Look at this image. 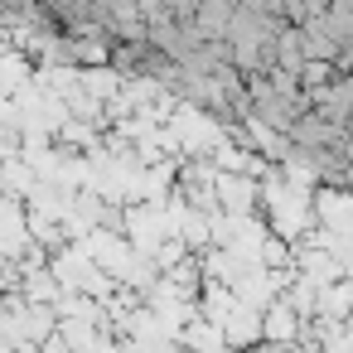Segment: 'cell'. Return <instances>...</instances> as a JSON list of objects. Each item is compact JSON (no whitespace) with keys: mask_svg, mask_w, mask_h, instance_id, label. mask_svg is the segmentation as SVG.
I'll list each match as a JSON object with an SVG mask.
<instances>
[{"mask_svg":"<svg viewBox=\"0 0 353 353\" xmlns=\"http://www.w3.org/2000/svg\"><path fill=\"white\" fill-rule=\"evenodd\" d=\"M0 184L15 189V194H30L39 184V170L25 160V155H10V160H0Z\"/></svg>","mask_w":353,"mask_h":353,"instance_id":"8992f818","label":"cell"},{"mask_svg":"<svg viewBox=\"0 0 353 353\" xmlns=\"http://www.w3.org/2000/svg\"><path fill=\"white\" fill-rule=\"evenodd\" d=\"M343 88H348V107H353V78H348V83H343Z\"/></svg>","mask_w":353,"mask_h":353,"instance_id":"7c38bea8","label":"cell"},{"mask_svg":"<svg viewBox=\"0 0 353 353\" xmlns=\"http://www.w3.org/2000/svg\"><path fill=\"white\" fill-rule=\"evenodd\" d=\"M184 339H189V343H208V348H223V343H228L223 324H218V329H203V324H194V329H189Z\"/></svg>","mask_w":353,"mask_h":353,"instance_id":"8fae6325","label":"cell"},{"mask_svg":"<svg viewBox=\"0 0 353 353\" xmlns=\"http://www.w3.org/2000/svg\"><path fill=\"white\" fill-rule=\"evenodd\" d=\"M126 237H131V247L136 252H160V242L165 237H174V228H170V213H160V203H136L131 213H126Z\"/></svg>","mask_w":353,"mask_h":353,"instance_id":"6da1fadb","label":"cell"},{"mask_svg":"<svg viewBox=\"0 0 353 353\" xmlns=\"http://www.w3.org/2000/svg\"><path fill=\"white\" fill-rule=\"evenodd\" d=\"M261 319H266V339H300V310L290 305V300H271L266 310H261Z\"/></svg>","mask_w":353,"mask_h":353,"instance_id":"5b68a950","label":"cell"},{"mask_svg":"<svg viewBox=\"0 0 353 353\" xmlns=\"http://www.w3.org/2000/svg\"><path fill=\"white\" fill-rule=\"evenodd\" d=\"M314 314H319V319H343V314H353V281H329V285H319Z\"/></svg>","mask_w":353,"mask_h":353,"instance_id":"3957f363","label":"cell"},{"mask_svg":"<svg viewBox=\"0 0 353 353\" xmlns=\"http://www.w3.org/2000/svg\"><path fill=\"white\" fill-rule=\"evenodd\" d=\"M194 25L203 30V39H228V30H232V0H203Z\"/></svg>","mask_w":353,"mask_h":353,"instance_id":"277c9868","label":"cell"},{"mask_svg":"<svg viewBox=\"0 0 353 353\" xmlns=\"http://www.w3.org/2000/svg\"><path fill=\"white\" fill-rule=\"evenodd\" d=\"M285 256H290L285 242H276V237L266 232V237H261V266H285Z\"/></svg>","mask_w":353,"mask_h":353,"instance_id":"30bf717a","label":"cell"},{"mask_svg":"<svg viewBox=\"0 0 353 353\" xmlns=\"http://www.w3.org/2000/svg\"><path fill=\"white\" fill-rule=\"evenodd\" d=\"M0 199H6V184H0Z\"/></svg>","mask_w":353,"mask_h":353,"instance_id":"4fadbf2b","label":"cell"},{"mask_svg":"<svg viewBox=\"0 0 353 353\" xmlns=\"http://www.w3.org/2000/svg\"><path fill=\"white\" fill-rule=\"evenodd\" d=\"M59 290H63V281L54 276V266L44 271V266H30L25 271V295L30 300H59Z\"/></svg>","mask_w":353,"mask_h":353,"instance_id":"52a82bcc","label":"cell"},{"mask_svg":"<svg viewBox=\"0 0 353 353\" xmlns=\"http://www.w3.org/2000/svg\"><path fill=\"white\" fill-rule=\"evenodd\" d=\"M218 203L228 208V213H252L256 208V194H261V184H256V174H228V170H218Z\"/></svg>","mask_w":353,"mask_h":353,"instance_id":"7a4b0ae2","label":"cell"},{"mask_svg":"<svg viewBox=\"0 0 353 353\" xmlns=\"http://www.w3.org/2000/svg\"><path fill=\"white\" fill-rule=\"evenodd\" d=\"M68 49H73V59H83V63H107V49H102V39H97V34H88V39L68 44Z\"/></svg>","mask_w":353,"mask_h":353,"instance_id":"9c48e42d","label":"cell"},{"mask_svg":"<svg viewBox=\"0 0 353 353\" xmlns=\"http://www.w3.org/2000/svg\"><path fill=\"white\" fill-rule=\"evenodd\" d=\"M83 83H88V92H92V97H102V102H107V97H117V92L126 88V78H121L117 68H102V63H92V73H83Z\"/></svg>","mask_w":353,"mask_h":353,"instance_id":"ba28073f","label":"cell"}]
</instances>
